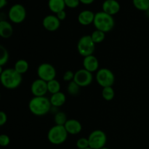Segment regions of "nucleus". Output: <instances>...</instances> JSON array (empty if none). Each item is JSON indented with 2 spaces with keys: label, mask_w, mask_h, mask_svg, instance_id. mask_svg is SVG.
Wrapping results in <instances>:
<instances>
[{
  "label": "nucleus",
  "mask_w": 149,
  "mask_h": 149,
  "mask_svg": "<svg viewBox=\"0 0 149 149\" xmlns=\"http://www.w3.org/2000/svg\"><path fill=\"white\" fill-rule=\"evenodd\" d=\"M67 132L70 135H78L82 130V125L78 120L74 119H68L64 125Z\"/></svg>",
  "instance_id": "2eb2a0df"
},
{
  "label": "nucleus",
  "mask_w": 149,
  "mask_h": 149,
  "mask_svg": "<svg viewBox=\"0 0 149 149\" xmlns=\"http://www.w3.org/2000/svg\"><path fill=\"white\" fill-rule=\"evenodd\" d=\"M47 89L48 93L53 95L57 93L61 92V84L58 80L52 79L47 82Z\"/></svg>",
  "instance_id": "412c9836"
},
{
  "label": "nucleus",
  "mask_w": 149,
  "mask_h": 149,
  "mask_svg": "<svg viewBox=\"0 0 149 149\" xmlns=\"http://www.w3.org/2000/svg\"><path fill=\"white\" fill-rule=\"evenodd\" d=\"M93 25L97 30L108 33L113 29L115 21L113 16L101 11L95 13Z\"/></svg>",
  "instance_id": "7ed1b4c3"
},
{
  "label": "nucleus",
  "mask_w": 149,
  "mask_h": 149,
  "mask_svg": "<svg viewBox=\"0 0 149 149\" xmlns=\"http://www.w3.org/2000/svg\"><path fill=\"white\" fill-rule=\"evenodd\" d=\"M115 92L112 87H104L102 90V97L106 101H111L114 98Z\"/></svg>",
  "instance_id": "5701e85b"
},
{
  "label": "nucleus",
  "mask_w": 149,
  "mask_h": 149,
  "mask_svg": "<svg viewBox=\"0 0 149 149\" xmlns=\"http://www.w3.org/2000/svg\"><path fill=\"white\" fill-rule=\"evenodd\" d=\"M95 49V44L92 39L90 35H84L81 36L77 43V50L80 55L87 57L93 55Z\"/></svg>",
  "instance_id": "39448f33"
},
{
  "label": "nucleus",
  "mask_w": 149,
  "mask_h": 149,
  "mask_svg": "<svg viewBox=\"0 0 149 149\" xmlns=\"http://www.w3.org/2000/svg\"><path fill=\"white\" fill-rule=\"evenodd\" d=\"M42 26L45 28V30L53 32L59 29L61 26V20L58 18L56 15H48L44 17L42 20Z\"/></svg>",
  "instance_id": "f8f14e48"
},
{
  "label": "nucleus",
  "mask_w": 149,
  "mask_h": 149,
  "mask_svg": "<svg viewBox=\"0 0 149 149\" xmlns=\"http://www.w3.org/2000/svg\"><path fill=\"white\" fill-rule=\"evenodd\" d=\"M90 147L93 149H100L106 146L107 142L106 134L100 130L93 131L88 136Z\"/></svg>",
  "instance_id": "0eeeda50"
},
{
  "label": "nucleus",
  "mask_w": 149,
  "mask_h": 149,
  "mask_svg": "<svg viewBox=\"0 0 149 149\" xmlns=\"http://www.w3.org/2000/svg\"><path fill=\"white\" fill-rule=\"evenodd\" d=\"M65 4L64 0H49L48 7L52 13L57 14L59 12L65 10Z\"/></svg>",
  "instance_id": "6ab92c4d"
},
{
  "label": "nucleus",
  "mask_w": 149,
  "mask_h": 149,
  "mask_svg": "<svg viewBox=\"0 0 149 149\" xmlns=\"http://www.w3.org/2000/svg\"><path fill=\"white\" fill-rule=\"evenodd\" d=\"M51 107L50 100L45 96L32 97L29 103V111L36 116L46 115L50 111Z\"/></svg>",
  "instance_id": "f03ea898"
},
{
  "label": "nucleus",
  "mask_w": 149,
  "mask_h": 149,
  "mask_svg": "<svg viewBox=\"0 0 149 149\" xmlns=\"http://www.w3.org/2000/svg\"><path fill=\"white\" fill-rule=\"evenodd\" d=\"M68 133L63 125H54L48 131L47 139L53 145H61L65 142Z\"/></svg>",
  "instance_id": "20e7f679"
},
{
  "label": "nucleus",
  "mask_w": 149,
  "mask_h": 149,
  "mask_svg": "<svg viewBox=\"0 0 149 149\" xmlns=\"http://www.w3.org/2000/svg\"><path fill=\"white\" fill-rule=\"evenodd\" d=\"M132 4L140 11L149 10V0H132Z\"/></svg>",
  "instance_id": "4be33fe9"
},
{
  "label": "nucleus",
  "mask_w": 149,
  "mask_h": 149,
  "mask_svg": "<svg viewBox=\"0 0 149 149\" xmlns=\"http://www.w3.org/2000/svg\"><path fill=\"white\" fill-rule=\"evenodd\" d=\"M0 66L3 67L6 65L9 60V52L7 49L3 45L0 46Z\"/></svg>",
  "instance_id": "393cba45"
},
{
  "label": "nucleus",
  "mask_w": 149,
  "mask_h": 149,
  "mask_svg": "<svg viewBox=\"0 0 149 149\" xmlns=\"http://www.w3.org/2000/svg\"><path fill=\"white\" fill-rule=\"evenodd\" d=\"M56 16L61 21H62V20H64L66 18V13H65V10H63V11L59 12L58 13H57Z\"/></svg>",
  "instance_id": "473e14b6"
},
{
  "label": "nucleus",
  "mask_w": 149,
  "mask_h": 149,
  "mask_svg": "<svg viewBox=\"0 0 149 149\" xmlns=\"http://www.w3.org/2000/svg\"><path fill=\"white\" fill-rule=\"evenodd\" d=\"M7 0H0V9H2L7 5Z\"/></svg>",
  "instance_id": "f704fd0d"
},
{
  "label": "nucleus",
  "mask_w": 149,
  "mask_h": 149,
  "mask_svg": "<svg viewBox=\"0 0 149 149\" xmlns=\"http://www.w3.org/2000/svg\"><path fill=\"white\" fill-rule=\"evenodd\" d=\"M95 13L91 10H85L81 11L78 15V22L81 26H89L93 23Z\"/></svg>",
  "instance_id": "dca6fc26"
},
{
  "label": "nucleus",
  "mask_w": 149,
  "mask_h": 149,
  "mask_svg": "<svg viewBox=\"0 0 149 149\" xmlns=\"http://www.w3.org/2000/svg\"><path fill=\"white\" fill-rule=\"evenodd\" d=\"M74 74L75 73L73 72L72 71H66L63 74V79L65 81H67V82H70V81H74Z\"/></svg>",
  "instance_id": "c85d7f7f"
},
{
  "label": "nucleus",
  "mask_w": 149,
  "mask_h": 149,
  "mask_svg": "<svg viewBox=\"0 0 149 149\" xmlns=\"http://www.w3.org/2000/svg\"><path fill=\"white\" fill-rule=\"evenodd\" d=\"M10 143V138L8 135L2 134L0 135V146L2 147H6Z\"/></svg>",
  "instance_id": "c756f323"
},
{
  "label": "nucleus",
  "mask_w": 149,
  "mask_h": 149,
  "mask_svg": "<svg viewBox=\"0 0 149 149\" xmlns=\"http://www.w3.org/2000/svg\"><path fill=\"white\" fill-rule=\"evenodd\" d=\"M7 122V115L4 111L0 112V126H3Z\"/></svg>",
  "instance_id": "2f4dec72"
},
{
  "label": "nucleus",
  "mask_w": 149,
  "mask_h": 149,
  "mask_svg": "<svg viewBox=\"0 0 149 149\" xmlns=\"http://www.w3.org/2000/svg\"><path fill=\"white\" fill-rule=\"evenodd\" d=\"M81 4H86V5H89V4H91L94 2L95 0H79Z\"/></svg>",
  "instance_id": "72a5a7b5"
},
{
  "label": "nucleus",
  "mask_w": 149,
  "mask_h": 149,
  "mask_svg": "<svg viewBox=\"0 0 149 149\" xmlns=\"http://www.w3.org/2000/svg\"><path fill=\"white\" fill-rule=\"evenodd\" d=\"M14 68L17 72H18L19 74L23 75L25 73H26L28 71L29 68V63H28L27 61L23 59H20L18 61H17L15 63Z\"/></svg>",
  "instance_id": "aec40b11"
},
{
  "label": "nucleus",
  "mask_w": 149,
  "mask_h": 149,
  "mask_svg": "<svg viewBox=\"0 0 149 149\" xmlns=\"http://www.w3.org/2000/svg\"><path fill=\"white\" fill-rule=\"evenodd\" d=\"M13 33V28L11 23L7 20L0 21V36L4 39L11 37Z\"/></svg>",
  "instance_id": "f3484780"
},
{
  "label": "nucleus",
  "mask_w": 149,
  "mask_h": 149,
  "mask_svg": "<svg viewBox=\"0 0 149 149\" xmlns=\"http://www.w3.org/2000/svg\"><path fill=\"white\" fill-rule=\"evenodd\" d=\"M31 92L33 97L45 96L47 93H48L47 82L41 79L34 80L31 85Z\"/></svg>",
  "instance_id": "9b49d317"
},
{
  "label": "nucleus",
  "mask_w": 149,
  "mask_h": 149,
  "mask_svg": "<svg viewBox=\"0 0 149 149\" xmlns=\"http://www.w3.org/2000/svg\"><path fill=\"white\" fill-rule=\"evenodd\" d=\"M54 120H55V125H63L64 126L65 124L67 122V116L66 114L63 112H58L56 113V114L55 115V117H54Z\"/></svg>",
  "instance_id": "a878e982"
},
{
  "label": "nucleus",
  "mask_w": 149,
  "mask_h": 149,
  "mask_svg": "<svg viewBox=\"0 0 149 149\" xmlns=\"http://www.w3.org/2000/svg\"><path fill=\"white\" fill-rule=\"evenodd\" d=\"M0 66V80L3 87L8 90H14L21 84L23 77L14 68L2 69Z\"/></svg>",
  "instance_id": "f257e3e1"
},
{
  "label": "nucleus",
  "mask_w": 149,
  "mask_h": 149,
  "mask_svg": "<svg viewBox=\"0 0 149 149\" xmlns=\"http://www.w3.org/2000/svg\"><path fill=\"white\" fill-rule=\"evenodd\" d=\"M95 80L100 87L104 88L113 86L115 81V77L113 73L110 69L107 68H102L96 73Z\"/></svg>",
  "instance_id": "423d86ee"
},
{
  "label": "nucleus",
  "mask_w": 149,
  "mask_h": 149,
  "mask_svg": "<svg viewBox=\"0 0 149 149\" xmlns=\"http://www.w3.org/2000/svg\"><path fill=\"white\" fill-rule=\"evenodd\" d=\"M77 147L79 149H85L88 147H90V144H89L88 138H80L77 141Z\"/></svg>",
  "instance_id": "cd10ccee"
},
{
  "label": "nucleus",
  "mask_w": 149,
  "mask_h": 149,
  "mask_svg": "<svg viewBox=\"0 0 149 149\" xmlns=\"http://www.w3.org/2000/svg\"><path fill=\"white\" fill-rule=\"evenodd\" d=\"M100 149H110V148H107V147H103V148H100Z\"/></svg>",
  "instance_id": "c9c22d12"
},
{
  "label": "nucleus",
  "mask_w": 149,
  "mask_h": 149,
  "mask_svg": "<svg viewBox=\"0 0 149 149\" xmlns=\"http://www.w3.org/2000/svg\"><path fill=\"white\" fill-rule=\"evenodd\" d=\"M64 1H65V6L71 9L77 8L81 3L79 0H64Z\"/></svg>",
  "instance_id": "7c9ffc66"
},
{
  "label": "nucleus",
  "mask_w": 149,
  "mask_h": 149,
  "mask_svg": "<svg viewBox=\"0 0 149 149\" xmlns=\"http://www.w3.org/2000/svg\"><path fill=\"white\" fill-rule=\"evenodd\" d=\"M8 17L12 23L15 24L23 23L26 17V10L24 6L20 4L12 6L8 11Z\"/></svg>",
  "instance_id": "6e6552de"
},
{
  "label": "nucleus",
  "mask_w": 149,
  "mask_h": 149,
  "mask_svg": "<svg viewBox=\"0 0 149 149\" xmlns=\"http://www.w3.org/2000/svg\"><path fill=\"white\" fill-rule=\"evenodd\" d=\"M102 10L104 13L113 16L120 10V4L116 0H105L102 4Z\"/></svg>",
  "instance_id": "4468645a"
},
{
  "label": "nucleus",
  "mask_w": 149,
  "mask_h": 149,
  "mask_svg": "<svg viewBox=\"0 0 149 149\" xmlns=\"http://www.w3.org/2000/svg\"><path fill=\"white\" fill-rule=\"evenodd\" d=\"M92 39H93V42H95V44H99L103 42L105 40V38H106V33L101 31H99L95 29L93 33L90 35Z\"/></svg>",
  "instance_id": "b1692460"
},
{
  "label": "nucleus",
  "mask_w": 149,
  "mask_h": 149,
  "mask_svg": "<svg viewBox=\"0 0 149 149\" xmlns=\"http://www.w3.org/2000/svg\"><path fill=\"white\" fill-rule=\"evenodd\" d=\"M93 81V73L87 71L84 68L79 69L74 74V81H75L80 87H88Z\"/></svg>",
  "instance_id": "9d476101"
},
{
  "label": "nucleus",
  "mask_w": 149,
  "mask_h": 149,
  "mask_svg": "<svg viewBox=\"0 0 149 149\" xmlns=\"http://www.w3.org/2000/svg\"><path fill=\"white\" fill-rule=\"evenodd\" d=\"M37 75L39 79L48 82L55 79L56 70L52 64L49 63H43L37 68Z\"/></svg>",
  "instance_id": "1a4fd4ad"
},
{
  "label": "nucleus",
  "mask_w": 149,
  "mask_h": 149,
  "mask_svg": "<svg viewBox=\"0 0 149 149\" xmlns=\"http://www.w3.org/2000/svg\"><path fill=\"white\" fill-rule=\"evenodd\" d=\"M83 68L90 72H97L99 68V61L95 55H89L83 59Z\"/></svg>",
  "instance_id": "ddd939ff"
},
{
  "label": "nucleus",
  "mask_w": 149,
  "mask_h": 149,
  "mask_svg": "<svg viewBox=\"0 0 149 149\" xmlns=\"http://www.w3.org/2000/svg\"><path fill=\"white\" fill-rule=\"evenodd\" d=\"M85 149H93V148H90V147H88V148H85Z\"/></svg>",
  "instance_id": "e433bc0d"
},
{
  "label": "nucleus",
  "mask_w": 149,
  "mask_h": 149,
  "mask_svg": "<svg viewBox=\"0 0 149 149\" xmlns=\"http://www.w3.org/2000/svg\"><path fill=\"white\" fill-rule=\"evenodd\" d=\"M49 100H50L52 106L55 108L61 107L65 104V101H66V96L63 93L59 92V93L52 95Z\"/></svg>",
  "instance_id": "a211bd4d"
},
{
  "label": "nucleus",
  "mask_w": 149,
  "mask_h": 149,
  "mask_svg": "<svg viewBox=\"0 0 149 149\" xmlns=\"http://www.w3.org/2000/svg\"><path fill=\"white\" fill-rule=\"evenodd\" d=\"M80 90V87L75 82L72 81L68 82V87H67V92L71 95H77L79 93Z\"/></svg>",
  "instance_id": "bb28decb"
}]
</instances>
